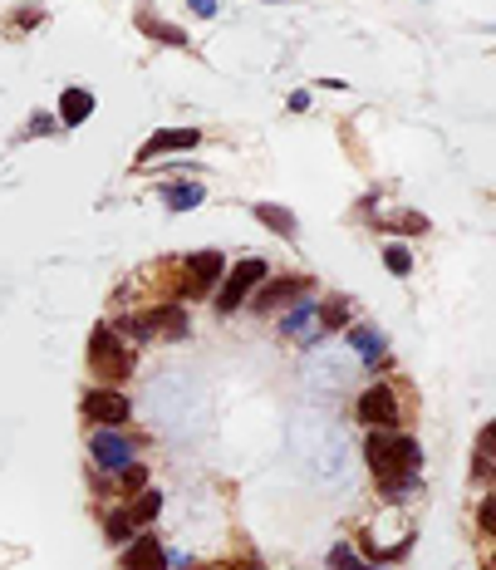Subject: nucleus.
<instances>
[{
	"instance_id": "nucleus-1",
	"label": "nucleus",
	"mask_w": 496,
	"mask_h": 570,
	"mask_svg": "<svg viewBox=\"0 0 496 570\" xmlns=\"http://www.w3.org/2000/svg\"><path fill=\"white\" fill-rule=\"evenodd\" d=\"M364 463L373 467V477L383 482L389 496H403L418 487V467H422V447L408 438V433L393 428H369L364 438Z\"/></svg>"
},
{
	"instance_id": "nucleus-2",
	"label": "nucleus",
	"mask_w": 496,
	"mask_h": 570,
	"mask_svg": "<svg viewBox=\"0 0 496 570\" xmlns=\"http://www.w3.org/2000/svg\"><path fill=\"white\" fill-rule=\"evenodd\" d=\"M89 369L99 374V384H124L128 374H133V349H128V339L114 330V325H99V330L89 335Z\"/></svg>"
},
{
	"instance_id": "nucleus-3",
	"label": "nucleus",
	"mask_w": 496,
	"mask_h": 570,
	"mask_svg": "<svg viewBox=\"0 0 496 570\" xmlns=\"http://www.w3.org/2000/svg\"><path fill=\"white\" fill-rule=\"evenodd\" d=\"M114 330L124 335V339H133V345H153L157 335L183 339V335H187V310H183V305H157V310H143V315L118 320Z\"/></svg>"
},
{
	"instance_id": "nucleus-4",
	"label": "nucleus",
	"mask_w": 496,
	"mask_h": 570,
	"mask_svg": "<svg viewBox=\"0 0 496 570\" xmlns=\"http://www.w3.org/2000/svg\"><path fill=\"white\" fill-rule=\"evenodd\" d=\"M265 281V261L251 256V261H236L232 271L222 275V295H216V315H232L251 300V290Z\"/></svg>"
},
{
	"instance_id": "nucleus-5",
	"label": "nucleus",
	"mask_w": 496,
	"mask_h": 570,
	"mask_svg": "<svg viewBox=\"0 0 496 570\" xmlns=\"http://www.w3.org/2000/svg\"><path fill=\"white\" fill-rule=\"evenodd\" d=\"M89 457H94L104 472H124L128 463H138V443L124 438V433H114V428H99V433L89 438Z\"/></svg>"
},
{
	"instance_id": "nucleus-6",
	"label": "nucleus",
	"mask_w": 496,
	"mask_h": 570,
	"mask_svg": "<svg viewBox=\"0 0 496 570\" xmlns=\"http://www.w3.org/2000/svg\"><path fill=\"white\" fill-rule=\"evenodd\" d=\"M84 414H89L99 428H118V423L133 418V404L118 389H108V384H99V389L84 394Z\"/></svg>"
},
{
	"instance_id": "nucleus-7",
	"label": "nucleus",
	"mask_w": 496,
	"mask_h": 570,
	"mask_svg": "<svg viewBox=\"0 0 496 570\" xmlns=\"http://www.w3.org/2000/svg\"><path fill=\"white\" fill-rule=\"evenodd\" d=\"M359 418L369 423V428H398V418H403V408H398V394L389 384H373V389L359 394Z\"/></svg>"
},
{
	"instance_id": "nucleus-8",
	"label": "nucleus",
	"mask_w": 496,
	"mask_h": 570,
	"mask_svg": "<svg viewBox=\"0 0 496 570\" xmlns=\"http://www.w3.org/2000/svg\"><path fill=\"white\" fill-rule=\"evenodd\" d=\"M183 275H187V295H207L212 285H222V275H226V261H222V251H197V256H187L183 261Z\"/></svg>"
},
{
	"instance_id": "nucleus-9",
	"label": "nucleus",
	"mask_w": 496,
	"mask_h": 570,
	"mask_svg": "<svg viewBox=\"0 0 496 570\" xmlns=\"http://www.w3.org/2000/svg\"><path fill=\"white\" fill-rule=\"evenodd\" d=\"M305 290H310L305 275H281V281H271L265 290H261V285L251 290V305H256L261 315H271V310L290 305V300H305Z\"/></svg>"
},
{
	"instance_id": "nucleus-10",
	"label": "nucleus",
	"mask_w": 496,
	"mask_h": 570,
	"mask_svg": "<svg viewBox=\"0 0 496 570\" xmlns=\"http://www.w3.org/2000/svg\"><path fill=\"white\" fill-rule=\"evenodd\" d=\"M202 143V128H163V133H153L148 143H143V153H138V167L143 163H153L157 153H177V148H197Z\"/></svg>"
},
{
	"instance_id": "nucleus-11",
	"label": "nucleus",
	"mask_w": 496,
	"mask_h": 570,
	"mask_svg": "<svg viewBox=\"0 0 496 570\" xmlns=\"http://www.w3.org/2000/svg\"><path fill=\"white\" fill-rule=\"evenodd\" d=\"M124 570H167V555L148 531H138L128 545H124Z\"/></svg>"
},
{
	"instance_id": "nucleus-12",
	"label": "nucleus",
	"mask_w": 496,
	"mask_h": 570,
	"mask_svg": "<svg viewBox=\"0 0 496 570\" xmlns=\"http://www.w3.org/2000/svg\"><path fill=\"white\" fill-rule=\"evenodd\" d=\"M89 114H94V94L89 89H64L59 94V124L64 128H79Z\"/></svg>"
},
{
	"instance_id": "nucleus-13",
	"label": "nucleus",
	"mask_w": 496,
	"mask_h": 570,
	"mask_svg": "<svg viewBox=\"0 0 496 570\" xmlns=\"http://www.w3.org/2000/svg\"><path fill=\"white\" fill-rule=\"evenodd\" d=\"M344 339L359 349V355H364V364H369V369H379V359L389 355V339H383L379 330H364V325H354V330H349Z\"/></svg>"
},
{
	"instance_id": "nucleus-14",
	"label": "nucleus",
	"mask_w": 496,
	"mask_h": 570,
	"mask_svg": "<svg viewBox=\"0 0 496 570\" xmlns=\"http://www.w3.org/2000/svg\"><path fill=\"white\" fill-rule=\"evenodd\" d=\"M256 222H261V226H271L275 236H295V232H300L295 212L281 207V202H256Z\"/></svg>"
},
{
	"instance_id": "nucleus-15",
	"label": "nucleus",
	"mask_w": 496,
	"mask_h": 570,
	"mask_svg": "<svg viewBox=\"0 0 496 570\" xmlns=\"http://www.w3.org/2000/svg\"><path fill=\"white\" fill-rule=\"evenodd\" d=\"M138 30H143V35H153L157 45H177V50H187V30H177V25H163V20H157L148 5L138 10Z\"/></svg>"
},
{
	"instance_id": "nucleus-16",
	"label": "nucleus",
	"mask_w": 496,
	"mask_h": 570,
	"mask_svg": "<svg viewBox=\"0 0 496 570\" xmlns=\"http://www.w3.org/2000/svg\"><path fill=\"white\" fill-rule=\"evenodd\" d=\"M202 197H207V187H202V182H167V187H163V202H167L173 212H192Z\"/></svg>"
},
{
	"instance_id": "nucleus-17",
	"label": "nucleus",
	"mask_w": 496,
	"mask_h": 570,
	"mask_svg": "<svg viewBox=\"0 0 496 570\" xmlns=\"http://www.w3.org/2000/svg\"><path fill=\"white\" fill-rule=\"evenodd\" d=\"M157 512H163V492L157 487H143L138 496H133V506H128V516H133V526H148V521H157Z\"/></svg>"
},
{
	"instance_id": "nucleus-18",
	"label": "nucleus",
	"mask_w": 496,
	"mask_h": 570,
	"mask_svg": "<svg viewBox=\"0 0 496 570\" xmlns=\"http://www.w3.org/2000/svg\"><path fill=\"white\" fill-rule=\"evenodd\" d=\"M281 335H290V339H310L314 335V305H310V300H300V305L285 315Z\"/></svg>"
},
{
	"instance_id": "nucleus-19",
	"label": "nucleus",
	"mask_w": 496,
	"mask_h": 570,
	"mask_svg": "<svg viewBox=\"0 0 496 570\" xmlns=\"http://www.w3.org/2000/svg\"><path fill=\"white\" fill-rule=\"evenodd\" d=\"M491 443H496V423H487L477 438V457H471V477L477 482H491Z\"/></svg>"
},
{
	"instance_id": "nucleus-20",
	"label": "nucleus",
	"mask_w": 496,
	"mask_h": 570,
	"mask_svg": "<svg viewBox=\"0 0 496 570\" xmlns=\"http://www.w3.org/2000/svg\"><path fill=\"white\" fill-rule=\"evenodd\" d=\"M104 536L114 541V545H128L133 536H138V526H133L128 512H108V516H104Z\"/></svg>"
},
{
	"instance_id": "nucleus-21",
	"label": "nucleus",
	"mask_w": 496,
	"mask_h": 570,
	"mask_svg": "<svg viewBox=\"0 0 496 570\" xmlns=\"http://www.w3.org/2000/svg\"><path fill=\"white\" fill-rule=\"evenodd\" d=\"M330 570H383V565H369L354 545L340 541V545H330Z\"/></svg>"
},
{
	"instance_id": "nucleus-22",
	"label": "nucleus",
	"mask_w": 496,
	"mask_h": 570,
	"mask_svg": "<svg viewBox=\"0 0 496 570\" xmlns=\"http://www.w3.org/2000/svg\"><path fill=\"white\" fill-rule=\"evenodd\" d=\"M314 320H324L320 330H340V325L349 320V305H344V300H324V305L314 310Z\"/></svg>"
},
{
	"instance_id": "nucleus-23",
	"label": "nucleus",
	"mask_w": 496,
	"mask_h": 570,
	"mask_svg": "<svg viewBox=\"0 0 496 570\" xmlns=\"http://www.w3.org/2000/svg\"><path fill=\"white\" fill-rule=\"evenodd\" d=\"M118 487H124L128 496H138L143 487H148V467H138V463H128L124 472H118Z\"/></svg>"
},
{
	"instance_id": "nucleus-24",
	"label": "nucleus",
	"mask_w": 496,
	"mask_h": 570,
	"mask_svg": "<svg viewBox=\"0 0 496 570\" xmlns=\"http://www.w3.org/2000/svg\"><path fill=\"white\" fill-rule=\"evenodd\" d=\"M383 265H389L393 275H408L413 271V251L408 246H383Z\"/></svg>"
},
{
	"instance_id": "nucleus-25",
	"label": "nucleus",
	"mask_w": 496,
	"mask_h": 570,
	"mask_svg": "<svg viewBox=\"0 0 496 570\" xmlns=\"http://www.w3.org/2000/svg\"><path fill=\"white\" fill-rule=\"evenodd\" d=\"M393 226H398V232H418L422 236V232H428V216H422V212H403Z\"/></svg>"
},
{
	"instance_id": "nucleus-26",
	"label": "nucleus",
	"mask_w": 496,
	"mask_h": 570,
	"mask_svg": "<svg viewBox=\"0 0 496 570\" xmlns=\"http://www.w3.org/2000/svg\"><path fill=\"white\" fill-rule=\"evenodd\" d=\"M477 526H481V531H491V526H496V496H491V492H487V496H481V512H477Z\"/></svg>"
},
{
	"instance_id": "nucleus-27",
	"label": "nucleus",
	"mask_w": 496,
	"mask_h": 570,
	"mask_svg": "<svg viewBox=\"0 0 496 570\" xmlns=\"http://www.w3.org/2000/svg\"><path fill=\"white\" fill-rule=\"evenodd\" d=\"M187 5H192V15H202V20L216 15V0H187Z\"/></svg>"
},
{
	"instance_id": "nucleus-28",
	"label": "nucleus",
	"mask_w": 496,
	"mask_h": 570,
	"mask_svg": "<svg viewBox=\"0 0 496 570\" xmlns=\"http://www.w3.org/2000/svg\"><path fill=\"white\" fill-rule=\"evenodd\" d=\"M290 108H295V114H300V108H310V94L295 89V94H290Z\"/></svg>"
},
{
	"instance_id": "nucleus-29",
	"label": "nucleus",
	"mask_w": 496,
	"mask_h": 570,
	"mask_svg": "<svg viewBox=\"0 0 496 570\" xmlns=\"http://www.w3.org/2000/svg\"><path fill=\"white\" fill-rule=\"evenodd\" d=\"M163 555H167V565H177V570H187V565H192L183 551H163Z\"/></svg>"
},
{
	"instance_id": "nucleus-30",
	"label": "nucleus",
	"mask_w": 496,
	"mask_h": 570,
	"mask_svg": "<svg viewBox=\"0 0 496 570\" xmlns=\"http://www.w3.org/2000/svg\"><path fill=\"white\" fill-rule=\"evenodd\" d=\"M187 570H192V565H187Z\"/></svg>"
}]
</instances>
